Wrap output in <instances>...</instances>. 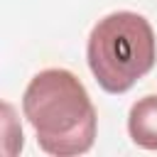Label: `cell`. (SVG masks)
Wrapping results in <instances>:
<instances>
[{
  "mask_svg": "<svg viewBox=\"0 0 157 157\" xmlns=\"http://www.w3.org/2000/svg\"><path fill=\"white\" fill-rule=\"evenodd\" d=\"M22 113L47 155H83L96 142V108L81 78L66 69L34 74L22 93Z\"/></svg>",
  "mask_w": 157,
  "mask_h": 157,
  "instance_id": "6da1fadb",
  "label": "cell"
},
{
  "mask_svg": "<svg viewBox=\"0 0 157 157\" xmlns=\"http://www.w3.org/2000/svg\"><path fill=\"white\" fill-rule=\"evenodd\" d=\"M128 135L137 147L157 152V96H145L132 103L128 113Z\"/></svg>",
  "mask_w": 157,
  "mask_h": 157,
  "instance_id": "3957f363",
  "label": "cell"
},
{
  "mask_svg": "<svg viewBox=\"0 0 157 157\" xmlns=\"http://www.w3.org/2000/svg\"><path fill=\"white\" fill-rule=\"evenodd\" d=\"M86 59L93 78L105 93H125L157 61V39L147 17L132 10H118L101 17L86 44Z\"/></svg>",
  "mask_w": 157,
  "mask_h": 157,
  "instance_id": "7a4b0ae2",
  "label": "cell"
}]
</instances>
